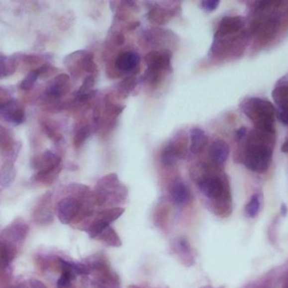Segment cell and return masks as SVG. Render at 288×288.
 I'll use <instances>...</instances> for the list:
<instances>
[{"mask_svg":"<svg viewBox=\"0 0 288 288\" xmlns=\"http://www.w3.org/2000/svg\"><path fill=\"white\" fill-rule=\"evenodd\" d=\"M240 108L261 132L275 134V107L262 98H247Z\"/></svg>","mask_w":288,"mask_h":288,"instance_id":"6da1fadb","label":"cell"},{"mask_svg":"<svg viewBox=\"0 0 288 288\" xmlns=\"http://www.w3.org/2000/svg\"><path fill=\"white\" fill-rule=\"evenodd\" d=\"M272 157V148L260 139H256V141H250V145L248 147L244 156V165L253 173L264 174L268 170Z\"/></svg>","mask_w":288,"mask_h":288,"instance_id":"7a4b0ae2","label":"cell"},{"mask_svg":"<svg viewBox=\"0 0 288 288\" xmlns=\"http://www.w3.org/2000/svg\"><path fill=\"white\" fill-rule=\"evenodd\" d=\"M171 53L169 51L165 52H158L153 51L145 55V62L148 64V71L160 74L162 70H170Z\"/></svg>","mask_w":288,"mask_h":288,"instance_id":"3957f363","label":"cell"},{"mask_svg":"<svg viewBox=\"0 0 288 288\" xmlns=\"http://www.w3.org/2000/svg\"><path fill=\"white\" fill-rule=\"evenodd\" d=\"M79 208V201L74 197H66L60 200L58 204V217L60 222L63 224H69L78 214Z\"/></svg>","mask_w":288,"mask_h":288,"instance_id":"277c9868","label":"cell"},{"mask_svg":"<svg viewBox=\"0 0 288 288\" xmlns=\"http://www.w3.org/2000/svg\"><path fill=\"white\" fill-rule=\"evenodd\" d=\"M198 188L209 199H218L224 192V186L220 178L206 177L198 183Z\"/></svg>","mask_w":288,"mask_h":288,"instance_id":"5b68a950","label":"cell"},{"mask_svg":"<svg viewBox=\"0 0 288 288\" xmlns=\"http://www.w3.org/2000/svg\"><path fill=\"white\" fill-rule=\"evenodd\" d=\"M244 26V20L242 17H224L221 20L220 25H218V29L216 34H215V37H223L226 35H231V34H234L236 32H239L240 29Z\"/></svg>","mask_w":288,"mask_h":288,"instance_id":"8992f818","label":"cell"},{"mask_svg":"<svg viewBox=\"0 0 288 288\" xmlns=\"http://www.w3.org/2000/svg\"><path fill=\"white\" fill-rule=\"evenodd\" d=\"M170 196L176 205H186L192 199V194L188 187L182 180H176L171 186Z\"/></svg>","mask_w":288,"mask_h":288,"instance_id":"52a82bcc","label":"cell"},{"mask_svg":"<svg viewBox=\"0 0 288 288\" xmlns=\"http://www.w3.org/2000/svg\"><path fill=\"white\" fill-rule=\"evenodd\" d=\"M70 89V79L67 75H59L46 89L47 96L51 98H60Z\"/></svg>","mask_w":288,"mask_h":288,"instance_id":"ba28073f","label":"cell"},{"mask_svg":"<svg viewBox=\"0 0 288 288\" xmlns=\"http://www.w3.org/2000/svg\"><path fill=\"white\" fill-rule=\"evenodd\" d=\"M230 147L225 141L215 140L209 148V156L217 165H223L229 158Z\"/></svg>","mask_w":288,"mask_h":288,"instance_id":"9c48e42d","label":"cell"},{"mask_svg":"<svg viewBox=\"0 0 288 288\" xmlns=\"http://www.w3.org/2000/svg\"><path fill=\"white\" fill-rule=\"evenodd\" d=\"M139 63H140V55L136 52H132V51L121 53L115 61V64L118 70H121L123 72L134 70V69L139 66Z\"/></svg>","mask_w":288,"mask_h":288,"instance_id":"30bf717a","label":"cell"},{"mask_svg":"<svg viewBox=\"0 0 288 288\" xmlns=\"http://www.w3.org/2000/svg\"><path fill=\"white\" fill-rule=\"evenodd\" d=\"M2 114L8 122H11L14 124H21L24 122L25 113L24 109L20 107L16 106L14 101L6 102L5 106L2 107Z\"/></svg>","mask_w":288,"mask_h":288,"instance_id":"8fae6325","label":"cell"},{"mask_svg":"<svg viewBox=\"0 0 288 288\" xmlns=\"http://www.w3.org/2000/svg\"><path fill=\"white\" fill-rule=\"evenodd\" d=\"M207 144V136L205 132L198 127L192 128L191 131V151L192 153H199Z\"/></svg>","mask_w":288,"mask_h":288,"instance_id":"7c38bea8","label":"cell"},{"mask_svg":"<svg viewBox=\"0 0 288 288\" xmlns=\"http://www.w3.org/2000/svg\"><path fill=\"white\" fill-rule=\"evenodd\" d=\"M273 99L279 110L288 109V85H278L273 90Z\"/></svg>","mask_w":288,"mask_h":288,"instance_id":"4fadbf2b","label":"cell"},{"mask_svg":"<svg viewBox=\"0 0 288 288\" xmlns=\"http://www.w3.org/2000/svg\"><path fill=\"white\" fill-rule=\"evenodd\" d=\"M183 158V152L180 151L179 148L175 147V145H168V147L163 150L161 154V161L165 166L170 167L174 166L179 159Z\"/></svg>","mask_w":288,"mask_h":288,"instance_id":"5bb4252c","label":"cell"},{"mask_svg":"<svg viewBox=\"0 0 288 288\" xmlns=\"http://www.w3.org/2000/svg\"><path fill=\"white\" fill-rule=\"evenodd\" d=\"M278 27V21L274 18H268L265 20H256L252 25V31L255 33H262L264 35L273 34Z\"/></svg>","mask_w":288,"mask_h":288,"instance_id":"9a60e30c","label":"cell"},{"mask_svg":"<svg viewBox=\"0 0 288 288\" xmlns=\"http://www.w3.org/2000/svg\"><path fill=\"white\" fill-rule=\"evenodd\" d=\"M16 178V169L11 162H6L0 170V185L2 187H9Z\"/></svg>","mask_w":288,"mask_h":288,"instance_id":"2e32d148","label":"cell"},{"mask_svg":"<svg viewBox=\"0 0 288 288\" xmlns=\"http://www.w3.org/2000/svg\"><path fill=\"white\" fill-rule=\"evenodd\" d=\"M261 208V194H255L249 201L246 210L249 217H256Z\"/></svg>","mask_w":288,"mask_h":288,"instance_id":"e0dca14e","label":"cell"},{"mask_svg":"<svg viewBox=\"0 0 288 288\" xmlns=\"http://www.w3.org/2000/svg\"><path fill=\"white\" fill-rule=\"evenodd\" d=\"M108 226H109L108 223L99 218V220L95 221L93 224L89 226L87 232L90 238H98V236H99Z\"/></svg>","mask_w":288,"mask_h":288,"instance_id":"ac0fdd59","label":"cell"},{"mask_svg":"<svg viewBox=\"0 0 288 288\" xmlns=\"http://www.w3.org/2000/svg\"><path fill=\"white\" fill-rule=\"evenodd\" d=\"M41 75H42V68H38V69H35V70L31 71L27 75L26 78L23 80V83L20 84V88L23 90H29L33 87L34 84H35V81Z\"/></svg>","mask_w":288,"mask_h":288,"instance_id":"d6986e66","label":"cell"},{"mask_svg":"<svg viewBox=\"0 0 288 288\" xmlns=\"http://www.w3.org/2000/svg\"><path fill=\"white\" fill-rule=\"evenodd\" d=\"M98 239L102 240V241H105L107 244H110V246H121V242H119L117 235L115 234L114 230H111L109 226L98 236Z\"/></svg>","mask_w":288,"mask_h":288,"instance_id":"ffe728a7","label":"cell"},{"mask_svg":"<svg viewBox=\"0 0 288 288\" xmlns=\"http://www.w3.org/2000/svg\"><path fill=\"white\" fill-rule=\"evenodd\" d=\"M168 12L160 9V8H153V9L149 12V19L154 23L163 24L168 20Z\"/></svg>","mask_w":288,"mask_h":288,"instance_id":"44dd1931","label":"cell"},{"mask_svg":"<svg viewBox=\"0 0 288 288\" xmlns=\"http://www.w3.org/2000/svg\"><path fill=\"white\" fill-rule=\"evenodd\" d=\"M124 213V208H113V209H109V210H105V212L100 213V218L101 220L106 221L107 223H111L115 220H117V218L121 216V215Z\"/></svg>","mask_w":288,"mask_h":288,"instance_id":"7402d4cb","label":"cell"},{"mask_svg":"<svg viewBox=\"0 0 288 288\" xmlns=\"http://www.w3.org/2000/svg\"><path fill=\"white\" fill-rule=\"evenodd\" d=\"M88 136H89V128H88V126L81 127L80 130L76 133V136H75L76 147H80V145L83 144L86 140H87Z\"/></svg>","mask_w":288,"mask_h":288,"instance_id":"603a6c76","label":"cell"},{"mask_svg":"<svg viewBox=\"0 0 288 288\" xmlns=\"http://www.w3.org/2000/svg\"><path fill=\"white\" fill-rule=\"evenodd\" d=\"M72 278H74V274H72L71 272H69V270H66V272L61 275V277H60V279H59L58 287L59 288L68 287L69 285H70V282H71Z\"/></svg>","mask_w":288,"mask_h":288,"instance_id":"cb8c5ba5","label":"cell"},{"mask_svg":"<svg viewBox=\"0 0 288 288\" xmlns=\"http://www.w3.org/2000/svg\"><path fill=\"white\" fill-rule=\"evenodd\" d=\"M95 84V79H94V77L93 76H89L86 78V80L84 81V84L83 86H81L80 89H79V92L78 94H87L90 89H92V87L94 86Z\"/></svg>","mask_w":288,"mask_h":288,"instance_id":"d4e9b609","label":"cell"},{"mask_svg":"<svg viewBox=\"0 0 288 288\" xmlns=\"http://www.w3.org/2000/svg\"><path fill=\"white\" fill-rule=\"evenodd\" d=\"M218 5H220L218 0H205V1L200 2V6L203 7L206 11H214Z\"/></svg>","mask_w":288,"mask_h":288,"instance_id":"484cf974","label":"cell"},{"mask_svg":"<svg viewBox=\"0 0 288 288\" xmlns=\"http://www.w3.org/2000/svg\"><path fill=\"white\" fill-rule=\"evenodd\" d=\"M12 63H10V59L6 57H0V76H2L3 72H7L9 74L10 66Z\"/></svg>","mask_w":288,"mask_h":288,"instance_id":"4316f807","label":"cell"},{"mask_svg":"<svg viewBox=\"0 0 288 288\" xmlns=\"http://www.w3.org/2000/svg\"><path fill=\"white\" fill-rule=\"evenodd\" d=\"M247 132H248L247 127H244V126L240 127L239 130H236V132H235V140L236 141H241L243 137L247 135Z\"/></svg>","mask_w":288,"mask_h":288,"instance_id":"83f0119b","label":"cell"},{"mask_svg":"<svg viewBox=\"0 0 288 288\" xmlns=\"http://www.w3.org/2000/svg\"><path fill=\"white\" fill-rule=\"evenodd\" d=\"M278 118H279V121H281L283 124H286V125H288V109L279 110Z\"/></svg>","mask_w":288,"mask_h":288,"instance_id":"f1b7e54d","label":"cell"},{"mask_svg":"<svg viewBox=\"0 0 288 288\" xmlns=\"http://www.w3.org/2000/svg\"><path fill=\"white\" fill-rule=\"evenodd\" d=\"M282 151L284 153H288V137L286 139V141L284 142L283 145H282Z\"/></svg>","mask_w":288,"mask_h":288,"instance_id":"f546056e","label":"cell"},{"mask_svg":"<svg viewBox=\"0 0 288 288\" xmlns=\"http://www.w3.org/2000/svg\"><path fill=\"white\" fill-rule=\"evenodd\" d=\"M282 215H284V216H286V214H287V206L285 204H283L282 205Z\"/></svg>","mask_w":288,"mask_h":288,"instance_id":"4dcf8cb0","label":"cell"}]
</instances>
